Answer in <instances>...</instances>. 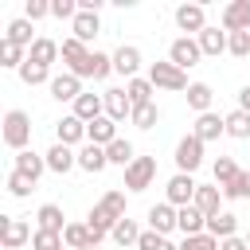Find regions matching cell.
Returning <instances> with one entry per match:
<instances>
[{"instance_id": "bcb514c9", "label": "cell", "mask_w": 250, "mask_h": 250, "mask_svg": "<svg viewBox=\"0 0 250 250\" xmlns=\"http://www.w3.org/2000/svg\"><path fill=\"white\" fill-rule=\"evenodd\" d=\"M31 180L27 176H20V172H8V195H16V199H23V195H31Z\"/></svg>"}, {"instance_id": "f35d334b", "label": "cell", "mask_w": 250, "mask_h": 250, "mask_svg": "<svg viewBox=\"0 0 250 250\" xmlns=\"http://www.w3.org/2000/svg\"><path fill=\"white\" fill-rule=\"evenodd\" d=\"M211 172H215V184H219V188H227V184H234V176H238L242 168H238V164H234L230 156H219Z\"/></svg>"}, {"instance_id": "4316f807", "label": "cell", "mask_w": 250, "mask_h": 250, "mask_svg": "<svg viewBox=\"0 0 250 250\" xmlns=\"http://www.w3.org/2000/svg\"><path fill=\"white\" fill-rule=\"evenodd\" d=\"M59 55H62V51H59V43H55V39H47V35H39V39L31 43V51H27V59H31V62H39V66H51Z\"/></svg>"}, {"instance_id": "d6986e66", "label": "cell", "mask_w": 250, "mask_h": 250, "mask_svg": "<svg viewBox=\"0 0 250 250\" xmlns=\"http://www.w3.org/2000/svg\"><path fill=\"white\" fill-rule=\"evenodd\" d=\"M70 31H74V39H82L86 47L98 39V31H102V20H98V12H78L74 16V23H70Z\"/></svg>"}, {"instance_id": "83f0119b", "label": "cell", "mask_w": 250, "mask_h": 250, "mask_svg": "<svg viewBox=\"0 0 250 250\" xmlns=\"http://www.w3.org/2000/svg\"><path fill=\"white\" fill-rule=\"evenodd\" d=\"M207 234H215L219 242H223V238H234V234H238V219H234L230 211H219V215L207 219Z\"/></svg>"}, {"instance_id": "8fae6325", "label": "cell", "mask_w": 250, "mask_h": 250, "mask_svg": "<svg viewBox=\"0 0 250 250\" xmlns=\"http://www.w3.org/2000/svg\"><path fill=\"white\" fill-rule=\"evenodd\" d=\"M219 23H223V31H250V0L227 4L223 16H219Z\"/></svg>"}, {"instance_id": "ba28073f", "label": "cell", "mask_w": 250, "mask_h": 250, "mask_svg": "<svg viewBox=\"0 0 250 250\" xmlns=\"http://www.w3.org/2000/svg\"><path fill=\"white\" fill-rule=\"evenodd\" d=\"M47 90H51V98H55V102H78V98L86 94V90H82V78H78V74H70V70L55 74Z\"/></svg>"}, {"instance_id": "74e56055", "label": "cell", "mask_w": 250, "mask_h": 250, "mask_svg": "<svg viewBox=\"0 0 250 250\" xmlns=\"http://www.w3.org/2000/svg\"><path fill=\"white\" fill-rule=\"evenodd\" d=\"M4 39H8V43H20V47L31 51V43H35V39H31V20H12L8 31H4Z\"/></svg>"}, {"instance_id": "5b68a950", "label": "cell", "mask_w": 250, "mask_h": 250, "mask_svg": "<svg viewBox=\"0 0 250 250\" xmlns=\"http://www.w3.org/2000/svg\"><path fill=\"white\" fill-rule=\"evenodd\" d=\"M199 59H203V51H199V43H195L191 35H180V39H172V47H168V62H176L180 70H191Z\"/></svg>"}, {"instance_id": "f546056e", "label": "cell", "mask_w": 250, "mask_h": 250, "mask_svg": "<svg viewBox=\"0 0 250 250\" xmlns=\"http://www.w3.org/2000/svg\"><path fill=\"white\" fill-rule=\"evenodd\" d=\"M211 102H215V90H211L207 82H191V86H188V105H191L195 113H211Z\"/></svg>"}, {"instance_id": "e0dca14e", "label": "cell", "mask_w": 250, "mask_h": 250, "mask_svg": "<svg viewBox=\"0 0 250 250\" xmlns=\"http://www.w3.org/2000/svg\"><path fill=\"white\" fill-rule=\"evenodd\" d=\"M43 156H47V172H59V176H66L70 168H78V152L66 148V145H51Z\"/></svg>"}, {"instance_id": "db71d44e", "label": "cell", "mask_w": 250, "mask_h": 250, "mask_svg": "<svg viewBox=\"0 0 250 250\" xmlns=\"http://www.w3.org/2000/svg\"><path fill=\"white\" fill-rule=\"evenodd\" d=\"M246 242H250V234H246Z\"/></svg>"}, {"instance_id": "7bdbcfd3", "label": "cell", "mask_w": 250, "mask_h": 250, "mask_svg": "<svg viewBox=\"0 0 250 250\" xmlns=\"http://www.w3.org/2000/svg\"><path fill=\"white\" fill-rule=\"evenodd\" d=\"M227 35H230L227 51H230L234 59H246V55H250V31H227Z\"/></svg>"}, {"instance_id": "4fadbf2b", "label": "cell", "mask_w": 250, "mask_h": 250, "mask_svg": "<svg viewBox=\"0 0 250 250\" xmlns=\"http://www.w3.org/2000/svg\"><path fill=\"white\" fill-rule=\"evenodd\" d=\"M12 172H20V176H27L31 184H39V176L47 172V156H39V152L23 148V152H16V164H12Z\"/></svg>"}, {"instance_id": "836d02e7", "label": "cell", "mask_w": 250, "mask_h": 250, "mask_svg": "<svg viewBox=\"0 0 250 250\" xmlns=\"http://www.w3.org/2000/svg\"><path fill=\"white\" fill-rule=\"evenodd\" d=\"M27 47H20V43H8V39H0V66H8V70H20L23 62H27V55H23Z\"/></svg>"}, {"instance_id": "484cf974", "label": "cell", "mask_w": 250, "mask_h": 250, "mask_svg": "<svg viewBox=\"0 0 250 250\" xmlns=\"http://www.w3.org/2000/svg\"><path fill=\"white\" fill-rule=\"evenodd\" d=\"M105 164H109V156H105V148H102V145H90V141H86V145H82V152H78V168L94 176V172H102Z\"/></svg>"}, {"instance_id": "7a4b0ae2", "label": "cell", "mask_w": 250, "mask_h": 250, "mask_svg": "<svg viewBox=\"0 0 250 250\" xmlns=\"http://www.w3.org/2000/svg\"><path fill=\"white\" fill-rule=\"evenodd\" d=\"M27 141H31V117L23 109H8L4 113V145L12 152H23Z\"/></svg>"}, {"instance_id": "9a60e30c", "label": "cell", "mask_w": 250, "mask_h": 250, "mask_svg": "<svg viewBox=\"0 0 250 250\" xmlns=\"http://www.w3.org/2000/svg\"><path fill=\"white\" fill-rule=\"evenodd\" d=\"M0 227H4V250H20L23 242H31V227L23 223V219H12V215H4L0 219Z\"/></svg>"}, {"instance_id": "277c9868", "label": "cell", "mask_w": 250, "mask_h": 250, "mask_svg": "<svg viewBox=\"0 0 250 250\" xmlns=\"http://www.w3.org/2000/svg\"><path fill=\"white\" fill-rule=\"evenodd\" d=\"M59 51H62V62H66V70L70 74H78V78H86V62H90V47L82 43V39H62L59 43Z\"/></svg>"}, {"instance_id": "3957f363", "label": "cell", "mask_w": 250, "mask_h": 250, "mask_svg": "<svg viewBox=\"0 0 250 250\" xmlns=\"http://www.w3.org/2000/svg\"><path fill=\"white\" fill-rule=\"evenodd\" d=\"M195 191H199L195 176L176 172V176L164 184V203H172V207H191V203H195Z\"/></svg>"}, {"instance_id": "f6af8a7d", "label": "cell", "mask_w": 250, "mask_h": 250, "mask_svg": "<svg viewBox=\"0 0 250 250\" xmlns=\"http://www.w3.org/2000/svg\"><path fill=\"white\" fill-rule=\"evenodd\" d=\"M78 12H82L78 0H51V16H55V20H70V23H74Z\"/></svg>"}, {"instance_id": "2e32d148", "label": "cell", "mask_w": 250, "mask_h": 250, "mask_svg": "<svg viewBox=\"0 0 250 250\" xmlns=\"http://www.w3.org/2000/svg\"><path fill=\"white\" fill-rule=\"evenodd\" d=\"M191 133H195V137H199L203 145H207V141H219V137L227 133V117H219L215 109H211V113H199V117H195V129H191Z\"/></svg>"}, {"instance_id": "4dcf8cb0", "label": "cell", "mask_w": 250, "mask_h": 250, "mask_svg": "<svg viewBox=\"0 0 250 250\" xmlns=\"http://www.w3.org/2000/svg\"><path fill=\"white\" fill-rule=\"evenodd\" d=\"M62 242H66V250H86V246H94V238H90V227H86V223H66Z\"/></svg>"}, {"instance_id": "d6a6232c", "label": "cell", "mask_w": 250, "mask_h": 250, "mask_svg": "<svg viewBox=\"0 0 250 250\" xmlns=\"http://www.w3.org/2000/svg\"><path fill=\"white\" fill-rule=\"evenodd\" d=\"M113 74V55H102V51H90V62H86V78L102 82Z\"/></svg>"}, {"instance_id": "816d5d0a", "label": "cell", "mask_w": 250, "mask_h": 250, "mask_svg": "<svg viewBox=\"0 0 250 250\" xmlns=\"http://www.w3.org/2000/svg\"><path fill=\"white\" fill-rule=\"evenodd\" d=\"M156 250H180V246H172L168 238H160V246H156Z\"/></svg>"}, {"instance_id": "5bb4252c", "label": "cell", "mask_w": 250, "mask_h": 250, "mask_svg": "<svg viewBox=\"0 0 250 250\" xmlns=\"http://www.w3.org/2000/svg\"><path fill=\"white\" fill-rule=\"evenodd\" d=\"M176 230H184V238L191 234H203L207 230V215L191 203V207H176Z\"/></svg>"}, {"instance_id": "60d3db41", "label": "cell", "mask_w": 250, "mask_h": 250, "mask_svg": "<svg viewBox=\"0 0 250 250\" xmlns=\"http://www.w3.org/2000/svg\"><path fill=\"white\" fill-rule=\"evenodd\" d=\"M31 250H66V242L55 230H35L31 234Z\"/></svg>"}, {"instance_id": "44dd1931", "label": "cell", "mask_w": 250, "mask_h": 250, "mask_svg": "<svg viewBox=\"0 0 250 250\" xmlns=\"http://www.w3.org/2000/svg\"><path fill=\"white\" fill-rule=\"evenodd\" d=\"M86 141H90V145H102V148H109V145L117 141V121H109V117H98V121H90V125H86Z\"/></svg>"}, {"instance_id": "d590c367", "label": "cell", "mask_w": 250, "mask_h": 250, "mask_svg": "<svg viewBox=\"0 0 250 250\" xmlns=\"http://www.w3.org/2000/svg\"><path fill=\"white\" fill-rule=\"evenodd\" d=\"M105 156H109V164H117V168H129V164L137 160V152H133V145H129L125 137H117V141L105 148Z\"/></svg>"}, {"instance_id": "9c48e42d", "label": "cell", "mask_w": 250, "mask_h": 250, "mask_svg": "<svg viewBox=\"0 0 250 250\" xmlns=\"http://www.w3.org/2000/svg\"><path fill=\"white\" fill-rule=\"evenodd\" d=\"M82 141H86V121H78L74 113H66V117L55 121V145L74 148V145H82Z\"/></svg>"}, {"instance_id": "b9f144b4", "label": "cell", "mask_w": 250, "mask_h": 250, "mask_svg": "<svg viewBox=\"0 0 250 250\" xmlns=\"http://www.w3.org/2000/svg\"><path fill=\"white\" fill-rule=\"evenodd\" d=\"M223 195H227V199H250V172H238L234 184L223 188Z\"/></svg>"}, {"instance_id": "f907efd6", "label": "cell", "mask_w": 250, "mask_h": 250, "mask_svg": "<svg viewBox=\"0 0 250 250\" xmlns=\"http://www.w3.org/2000/svg\"><path fill=\"white\" fill-rule=\"evenodd\" d=\"M238 109H246V113H250V86H242V90H238Z\"/></svg>"}, {"instance_id": "52a82bcc", "label": "cell", "mask_w": 250, "mask_h": 250, "mask_svg": "<svg viewBox=\"0 0 250 250\" xmlns=\"http://www.w3.org/2000/svg\"><path fill=\"white\" fill-rule=\"evenodd\" d=\"M152 180H156V160H152V156H137V160L125 168V188H129V191H145Z\"/></svg>"}, {"instance_id": "f5cc1de1", "label": "cell", "mask_w": 250, "mask_h": 250, "mask_svg": "<svg viewBox=\"0 0 250 250\" xmlns=\"http://www.w3.org/2000/svg\"><path fill=\"white\" fill-rule=\"evenodd\" d=\"M86 250H98V246H86Z\"/></svg>"}, {"instance_id": "8d00e7d4", "label": "cell", "mask_w": 250, "mask_h": 250, "mask_svg": "<svg viewBox=\"0 0 250 250\" xmlns=\"http://www.w3.org/2000/svg\"><path fill=\"white\" fill-rule=\"evenodd\" d=\"M227 137H234V141H246L250 137V113L246 109H230L227 113Z\"/></svg>"}, {"instance_id": "ab89813d", "label": "cell", "mask_w": 250, "mask_h": 250, "mask_svg": "<svg viewBox=\"0 0 250 250\" xmlns=\"http://www.w3.org/2000/svg\"><path fill=\"white\" fill-rule=\"evenodd\" d=\"M129 121H133L137 129H152V125L160 121V109H156V102H148V105H137Z\"/></svg>"}, {"instance_id": "7c38bea8", "label": "cell", "mask_w": 250, "mask_h": 250, "mask_svg": "<svg viewBox=\"0 0 250 250\" xmlns=\"http://www.w3.org/2000/svg\"><path fill=\"white\" fill-rule=\"evenodd\" d=\"M113 70H117V74H125V82H129V78H137V70H141V47L121 43V47L113 51Z\"/></svg>"}, {"instance_id": "7dc6e473", "label": "cell", "mask_w": 250, "mask_h": 250, "mask_svg": "<svg viewBox=\"0 0 250 250\" xmlns=\"http://www.w3.org/2000/svg\"><path fill=\"white\" fill-rule=\"evenodd\" d=\"M43 16H51V4H47V0H27V4H23V20L35 23V20H43Z\"/></svg>"}, {"instance_id": "7402d4cb", "label": "cell", "mask_w": 250, "mask_h": 250, "mask_svg": "<svg viewBox=\"0 0 250 250\" xmlns=\"http://www.w3.org/2000/svg\"><path fill=\"white\" fill-rule=\"evenodd\" d=\"M35 230H55V234H62L66 230V215H62V207L59 203H43L39 211H35Z\"/></svg>"}, {"instance_id": "d4e9b609", "label": "cell", "mask_w": 250, "mask_h": 250, "mask_svg": "<svg viewBox=\"0 0 250 250\" xmlns=\"http://www.w3.org/2000/svg\"><path fill=\"white\" fill-rule=\"evenodd\" d=\"M219 203H223V188H219V184H199V191H195V207H199L207 219L223 211Z\"/></svg>"}, {"instance_id": "ee69618b", "label": "cell", "mask_w": 250, "mask_h": 250, "mask_svg": "<svg viewBox=\"0 0 250 250\" xmlns=\"http://www.w3.org/2000/svg\"><path fill=\"white\" fill-rule=\"evenodd\" d=\"M180 250H219V238L203 230V234H191V238H184V242H180Z\"/></svg>"}, {"instance_id": "1f68e13d", "label": "cell", "mask_w": 250, "mask_h": 250, "mask_svg": "<svg viewBox=\"0 0 250 250\" xmlns=\"http://www.w3.org/2000/svg\"><path fill=\"white\" fill-rule=\"evenodd\" d=\"M141 234H145V230L137 227V219H129V215H125V219L113 227V234H109V238H113L117 246H137V242H141Z\"/></svg>"}, {"instance_id": "681fc988", "label": "cell", "mask_w": 250, "mask_h": 250, "mask_svg": "<svg viewBox=\"0 0 250 250\" xmlns=\"http://www.w3.org/2000/svg\"><path fill=\"white\" fill-rule=\"evenodd\" d=\"M219 250H250V242L234 234V238H223V242H219Z\"/></svg>"}, {"instance_id": "e575fe53", "label": "cell", "mask_w": 250, "mask_h": 250, "mask_svg": "<svg viewBox=\"0 0 250 250\" xmlns=\"http://www.w3.org/2000/svg\"><path fill=\"white\" fill-rule=\"evenodd\" d=\"M16 74H20V82H23V86H39V82H47V86H51V66H39V62H31V59H27Z\"/></svg>"}, {"instance_id": "30bf717a", "label": "cell", "mask_w": 250, "mask_h": 250, "mask_svg": "<svg viewBox=\"0 0 250 250\" xmlns=\"http://www.w3.org/2000/svg\"><path fill=\"white\" fill-rule=\"evenodd\" d=\"M176 27L180 31H188L191 39L207 27V12H203V4H180L176 8Z\"/></svg>"}, {"instance_id": "cb8c5ba5", "label": "cell", "mask_w": 250, "mask_h": 250, "mask_svg": "<svg viewBox=\"0 0 250 250\" xmlns=\"http://www.w3.org/2000/svg\"><path fill=\"white\" fill-rule=\"evenodd\" d=\"M195 43H199V51H203V55H223V51H227V43H230V35L207 23V27L195 35Z\"/></svg>"}, {"instance_id": "f1b7e54d", "label": "cell", "mask_w": 250, "mask_h": 250, "mask_svg": "<svg viewBox=\"0 0 250 250\" xmlns=\"http://www.w3.org/2000/svg\"><path fill=\"white\" fill-rule=\"evenodd\" d=\"M125 94H129V102H133V109H137V105H148V102H152L156 86H152L148 78H141V74H137V78H129V82H125Z\"/></svg>"}, {"instance_id": "ac0fdd59", "label": "cell", "mask_w": 250, "mask_h": 250, "mask_svg": "<svg viewBox=\"0 0 250 250\" xmlns=\"http://www.w3.org/2000/svg\"><path fill=\"white\" fill-rule=\"evenodd\" d=\"M74 117L78 121H98V117H105V94H82L78 102H74Z\"/></svg>"}, {"instance_id": "603a6c76", "label": "cell", "mask_w": 250, "mask_h": 250, "mask_svg": "<svg viewBox=\"0 0 250 250\" xmlns=\"http://www.w3.org/2000/svg\"><path fill=\"white\" fill-rule=\"evenodd\" d=\"M148 230H156V234L176 230V207L172 203H152L148 207Z\"/></svg>"}, {"instance_id": "6da1fadb", "label": "cell", "mask_w": 250, "mask_h": 250, "mask_svg": "<svg viewBox=\"0 0 250 250\" xmlns=\"http://www.w3.org/2000/svg\"><path fill=\"white\" fill-rule=\"evenodd\" d=\"M148 82H152L156 90H172V94H188V86H191V82H188V70H180V66L168 62V59L148 66Z\"/></svg>"}, {"instance_id": "c3c4849f", "label": "cell", "mask_w": 250, "mask_h": 250, "mask_svg": "<svg viewBox=\"0 0 250 250\" xmlns=\"http://www.w3.org/2000/svg\"><path fill=\"white\" fill-rule=\"evenodd\" d=\"M160 238H164V234H156V230H145V234H141V242H137V250H156V246H160Z\"/></svg>"}, {"instance_id": "8992f818", "label": "cell", "mask_w": 250, "mask_h": 250, "mask_svg": "<svg viewBox=\"0 0 250 250\" xmlns=\"http://www.w3.org/2000/svg\"><path fill=\"white\" fill-rule=\"evenodd\" d=\"M199 164H203V141H199L195 133H188V137H184V141L176 145V168L191 176V172H195Z\"/></svg>"}, {"instance_id": "ffe728a7", "label": "cell", "mask_w": 250, "mask_h": 250, "mask_svg": "<svg viewBox=\"0 0 250 250\" xmlns=\"http://www.w3.org/2000/svg\"><path fill=\"white\" fill-rule=\"evenodd\" d=\"M105 117H109V121H125V117H133V102H129L125 86H121V90H105Z\"/></svg>"}]
</instances>
